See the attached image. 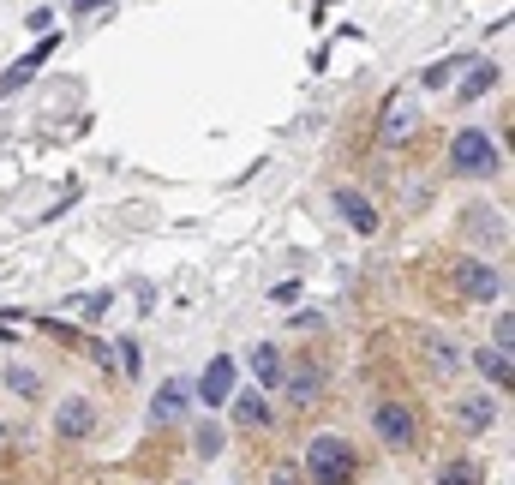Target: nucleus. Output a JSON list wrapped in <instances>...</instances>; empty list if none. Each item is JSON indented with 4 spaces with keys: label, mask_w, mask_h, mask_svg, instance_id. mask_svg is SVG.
I'll use <instances>...</instances> for the list:
<instances>
[{
    "label": "nucleus",
    "mask_w": 515,
    "mask_h": 485,
    "mask_svg": "<svg viewBox=\"0 0 515 485\" xmlns=\"http://www.w3.org/2000/svg\"><path fill=\"white\" fill-rule=\"evenodd\" d=\"M300 474H306V485H354V474H360V456H354V444H348L342 432H318V438L306 444Z\"/></svg>",
    "instance_id": "f257e3e1"
},
{
    "label": "nucleus",
    "mask_w": 515,
    "mask_h": 485,
    "mask_svg": "<svg viewBox=\"0 0 515 485\" xmlns=\"http://www.w3.org/2000/svg\"><path fill=\"white\" fill-rule=\"evenodd\" d=\"M372 432H378V444H384L390 456H414V450L426 444V420H420V408L402 402V396H384V402L372 408Z\"/></svg>",
    "instance_id": "f03ea898"
},
{
    "label": "nucleus",
    "mask_w": 515,
    "mask_h": 485,
    "mask_svg": "<svg viewBox=\"0 0 515 485\" xmlns=\"http://www.w3.org/2000/svg\"><path fill=\"white\" fill-rule=\"evenodd\" d=\"M504 168V150H498V138L486 132V126H462L456 138H450V174H462V180H492Z\"/></svg>",
    "instance_id": "7ed1b4c3"
},
{
    "label": "nucleus",
    "mask_w": 515,
    "mask_h": 485,
    "mask_svg": "<svg viewBox=\"0 0 515 485\" xmlns=\"http://www.w3.org/2000/svg\"><path fill=\"white\" fill-rule=\"evenodd\" d=\"M450 294H456L462 306H492V300H504V270L468 252V258L450 264Z\"/></svg>",
    "instance_id": "20e7f679"
},
{
    "label": "nucleus",
    "mask_w": 515,
    "mask_h": 485,
    "mask_svg": "<svg viewBox=\"0 0 515 485\" xmlns=\"http://www.w3.org/2000/svg\"><path fill=\"white\" fill-rule=\"evenodd\" d=\"M96 432V402L90 396H60L54 402V438L60 444H84Z\"/></svg>",
    "instance_id": "39448f33"
},
{
    "label": "nucleus",
    "mask_w": 515,
    "mask_h": 485,
    "mask_svg": "<svg viewBox=\"0 0 515 485\" xmlns=\"http://www.w3.org/2000/svg\"><path fill=\"white\" fill-rule=\"evenodd\" d=\"M324 384H330V372H324L318 360H300L294 372H282V384H276V390H282L294 408H312V402H324Z\"/></svg>",
    "instance_id": "423d86ee"
},
{
    "label": "nucleus",
    "mask_w": 515,
    "mask_h": 485,
    "mask_svg": "<svg viewBox=\"0 0 515 485\" xmlns=\"http://www.w3.org/2000/svg\"><path fill=\"white\" fill-rule=\"evenodd\" d=\"M234 396V354H216L210 366H204V378H198V396L192 402H204V408H222Z\"/></svg>",
    "instance_id": "0eeeda50"
},
{
    "label": "nucleus",
    "mask_w": 515,
    "mask_h": 485,
    "mask_svg": "<svg viewBox=\"0 0 515 485\" xmlns=\"http://www.w3.org/2000/svg\"><path fill=\"white\" fill-rule=\"evenodd\" d=\"M186 402H192V384H180V378H168L156 396H150V426H174L180 414H186Z\"/></svg>",
    "instance_id": "6e6552de"
},
{
    "label": "nucleus",
    "mask_w": 515,
    "mask_h": 485,
    "mask_svg": "<svg viewBox=\"0 0 515 485\" xmlns=\"http://www.w3.org/2000/svg\"><path fill=\"white\" fill-rule=\"evenodd\" d=\"M456 420H462V432H492L498 426V396H462L456 402Z\"/></svg>",
    "instance_id": "1a4fd4ad"
},
{
    "label": "nucleus",
    "mask_w": 515,
    "mask_h": 485,
    "mask_svg": "<svg viewBox=\"0 0 515 485\" xmlns=\"http://www.w3.org/2000/svg\"><path fill=\"white\" fill-rule=\"evenodd\" d=\"M414 126H420V114H414L402 96H390V102H384V114H378V138H384V144H396V138H408Z\"/></svg>",
    "instance_id": "9d476101"
},
{
    "label": "nucleus",
    "mask_w": 515,
    "mask_h": 485,
    "mask_svg": "<svg viewBox=\"0 0 515 485\" xmlns=\"http://www.w3.org/2000/svg\"><path fill=\"white\" fill-rule=\"evenodd\" d=\"M336 210H342V222H354V234H378V210L366 192H336Z\"/></svg>",
    "instance_id": "9b49d317"
},
{
    "label": "nucleus",
    "mask_w": 515,
    "mask_h": 485,
    "mask_svg": "<svg viewBox=\"0 0 515 485\" xmlns=\"http://www.w3.org/2000/svg\"><path fill=\"white\" fill-rule=\"evenodd\" d=\"M474 366L486 372V384H492L498 396H510L515 372H510V354H504V348H474Z\"/></svg>",
    "instance_id": "f8f14e48"
},
{
    "label": "nucleus",
    "mask_w": 515,
    "mask_h": 485,
    "mask_svg": "<svg viewBox=\"0 0 515 485\" xmlns=\"http://www.w3.org/2000/svg\"><path fill=\"white\" fill-rule=\"evenodd\" d=\"M48 54H54V36H42V42H36V48H30V54H24V60L12 66V72H0V96H12L18 84H30V72H36V66L48 60Z\"/></svg>",
    "instance_id": "ddd939ff"
},
{
    "label": "nucleus",
    "mask_w": 515,
    "mask_h": 485,
    "mask_svg": "<svg viewBox=\"0 0 515 485\" xmlns=\"http://www.w3.org/2000/svg\"><path fill=\"white\" fill-rule=\"evenodd\" d=\"M0 384L18 396V402H30V396H42V372L36 366H18V360H6V372H0Z\"/></svg>",
    "instance_id": "4468645a"
},
{
    "label": "nucleus",
    "mask_w": 515,
    "mask_h": 485,
    "mask_svg": "<svg viewBox=\"0 0 515 485\" xmlns=\"http://www.w3.org/2000/svg\"><path fill=\"white\" fill-rule=\"evenodd\" d=\"M228 402H234V420H240V426H270V402H264V390H234Z\"/></svg>",
    "instance_id": "2eb2a0df"
},
{
    "label": "nucleus",
    "mask_w": 515,
    "mask_h": 485,
    "mask_svg": "<svg viewBox=\"0 0 515 485\" xmlns=\"http://www.w3.org/2000/svg\"><path fill=\"white\" fill-rule=\"evenodd\" d=\"M468 234H480V240L504 246V240H510V222H504L498 210H468Z\"/></svg>",
    "instance_id": "dca6fc26"
},
{
    "label": "nucleus",
    "mask_w": 515,
    "mask_h": 485,
    "mask_svg": "<svg viewBox=\"0 0 515 485\" xmlns=\"http://www.w3.org/2000/svg\"><path fill=\"white\" fill-rule=\"evenodd\" d=\"M282 372H288V366H282V348H252V378H258L264 390H276Z\"/></svg>",
    "instance_id": "f3484780"
},
{
    "label": "nucleus",
    "mask_w": 515,
    "mask_h": 485,
    "mask_svg": "<svg viewBox=\"0 0 515 485\" xmlns=\"http://www.w3.org/2000/svg\"><path fill=\"white\" fill-rule=\"evenodd\" d=\"M438 485H486V468H480L474 456H456V462L438 468Z\"/></svg>",
    "instance_id": "a211bd4d"
},
{
    "label": "nucleus",
    "mask_w": 515,
    "mask_h": 485,
    "mask_svg": "<svg viewBox=\"0 0 515 485\" xmlns=\"http://www.w3.org/2000/svg\"><path fill=\"white\" fill-rule=\"evenodd\" d=\"M492 84H498V66H492V60H474V66H468V78H462V102H480Z\"/></svg>",
    "instance_id": "6ab92c4d"
},
{
    "label": "nucleus",
    "mask_w": 515,
    "mask_h": 485,
    "mask_svg": "<svg viewBox=\"0 0 515 485\" xmlns=\"http://www.w3.org/2000/svg\"><path fill=\"white\" fill-rule=\"evenodd\" d=\"M426 348H432V366H438V372H444V378H450V372H456V360H462V354H456V348H450V342H444V336H426Z\"/></svg>",
    "instance_id": "aec40b11"
},
{
    "label": "nucleus",
    "mask_w": 515,
    "mask_h": 485,
    "mask_svg": "<svg viewBox=\"0 0 515 485\" xmlns=\"http://www.w3.org/2000/svg\"><path fill=\"white\" fill-rule=\"evenodd\" d=\"M462 66H468V54H450V60H444V66H426V84H432V90H438V84H450V78H456V72H462Z\"/></svg>",
    "instance_id": "412c9836"
},
{
    "label": "nucleus",
    "mask_w": 515,
    "mask_h": 485,
    "mask_svg": "<svg viewBox=\"0 0 515 485\" xmlns=\"http://www.w3.org/2000/svg\"><path fill=\"white\" fill-rule=\"evenodd\" d=\"M108 306H114V294H108V288H90V294H78V312H84V318H102Z\"/></svg>",
    "instance_id": "4be33fe9"
},
{
    "label": "nucleus",
    "mask_w": 515,
    "mask_h": 485,
    "mask_svg": "<svg viewBox=\"0 0 515 485\" xmlns=\"http://www.w3.org/2000/svg\"><path fill=\"white\" fill-rule=\"evenodd\" d=\"M222 444H228V438H222V432H216V426H204V432H198V438H192V450H198V456H204V462H210V456H222Z\"/></svg>",
    "instance_id": "5701e85b"
},
{
    "label": "nucleus",
    "mask_w": 515,
    "mask_h": 485,
    "mask_svg": "<svg viewBox=\"0 0 515 485\" xmlns=\"http://www.w3.org/2000/svg\"><path fill=\"white\" fill-rule=\"evenodd\" d=\"M510 342H515V318H510V312H498V324H492V342H486V348H504V354H510Z\"/></svg>",
    "instance_id": "b1692460"
},
{
    "label": "nucleus",
    "mask_w": 515,
    "mask_h": 485,
    "mask_svg": "<svg viewBox=\"0 0 515 485\" xmlns=\"http://www.w3.org/2000/svg\"><path fill=\"white\" fill-rule=\"evenodd\" d=\"M264 485H306V474H300V462H276Z\"/></svg>",
    "instance_id": "393cba45"
},
{
    "label": "nucleus",
    "mask_w": 515,
    "mask_h": 485,
    "mask_svg": "<svg viewBox=\"0 0 515 485\" xmlns=\"http://www.w3.org/2000/svg\"><path fill=\"white\" fill-rule=\"evenodd\" d=\"M6 444H12V438H6V420H0V450H6Z\"/></svg>",
    "instance_id": "a878e982"
},
{
    "label": "nucleus",
    "mask_w": 515,
    "mask_h": 485,
    "mask_svg": "<svg viewBox=\"0 0 515 485\" xmlns=\"http://www.w3.org/2000/svg\"><path fill=\"white\" fill-rule=\"evenodd\" d=\"M180 485H192V480H180Z\"/></svg>",
    "instance_id": "bb28decb"
}]
</instances>
